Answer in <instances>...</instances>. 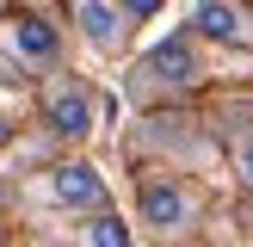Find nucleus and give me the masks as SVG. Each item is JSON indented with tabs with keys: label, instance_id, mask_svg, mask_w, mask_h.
<instances>
[{
	"label": "nucleus",
	"instance_id": "6e6552de",
	"mask_svg": "<svg viewBox=\"0 0 253 247\" xmlns=\"http://www.w3.org/2000/svg\"><path fill=\"white\" fill-rule=\"evenodd\" d=\"M86 247H130V222L111 216V210H93V222H86Z\"/></svg>",
	"mask_w": 253,
	"mask_h": 247
},
{
	"label": "nucleus",
	"instance_id": "20e7f679",
	"mask_svg": "<svg viewBox=\"0 0 253 247\" xmlns=\"http://www.w3.org/2000/svg\"><path fill=\"white\" fill-rule=\"evenodd\" d=\"M49 198H56L62 210H105V179H99V167H86V161H68V167L49 173Z\"/></svg>",
	"mask_w": 253,
	"mask_h": 247
},
{
	"label": "nucleus",
	"instance_id": "9b49d317",
	"mask_svg": "<svg viewBox=\"0 0 253 247\" xmlns=\"http://www.w3.org/2000/svg\"><path fill=\"white\" fill-rule=\"evenodd\" d=\"M0 19H6V0H0Z\"/></svg>",
	"mask_w": 253,
	"mask_h": 247
},
{
	"label": "nucleus",
	"instance_id": "7ed1b4c3",
	"mask_svg": "<svg viewBox=\"0 0 253 247\" xmlns=\"http://www.w3.org/2000/svg\"><path fill=\"white\" fill-rule=\"evenodd\" d=\"M6 43L19 62H31V68H49V62L62 56V37L49 19H37V12H19V19H6Z\"/></svg>",
	"mask_w": 253,
	"mask_h": 247
},
{
	"label": "nucleus",
	"instance_id": "39448f33",
	"mask_svg": "<svg viewBox=\"0 0 253 247\" xmlns=\"http://www.w3.org/2000/svg\"><path fill=\"white\" fill-rule=\"evenodd\" d=\"M198 31L216 37V43H247L253 49V12L241 6V0H198Z\"/></svg>",
	"mask_w": 253,
	"mask_h": 247
},
{
	"label": "nucleus",
	"instance_id": "f257e3e1",
	"mask_svg": "<svg viewBox=\"0 0 253 247\" xmlns=\"http://www.w3.org/2000/svg\"><path fill=\"white\" fill-rule=\"evenodd\" d=\"M136 210H142V222H148V229H161V235H179V229H192V216H198V198L185 192L179 179H148V185H142V198H136Z\"/></svg>",
	"mask_w": 253,
	"mask_h": 247
},
{
	"label": "nucleus",
	"instance_id": "0eeeda50",
	"mask_svg": "<svg viewBox=\"0 0 253 247\" xmlns=\"http://www.w3.org/2000/svg\"><path fill=\"white\" fill-rule=\"evenodd\" d=\"M142 74H148V81H161V86H185V81L198 74V56H192V43H185V37H167V43L148 49Z\"/></svg>",
	"mask_w": 253,
	"mask_h": 247
},
{
	"label": "nucleus",
	"instance_id": "423d86ee",
	"mask_svg": "<svg viewBox=\"0 0 253 247\" xmlns=\"http://www.w3.org/2000/svg\"><path fill=\"white\" fill-rule=\"evenodd\" d=\"M43 124H49V136H62V142H81V136L93 130V99H86V86H62V93H49Z\"/></svg>",
	"mask_w": 253,
	"mask_h": 247
},
{
	"label": "nucleus",
	"instance_id": "1a4fd4ad",
	"mask_svg": "<svg viewBox=\"0 0 253 247\" xmlns=\"http://www.w3.org/2000/svg\"><path fill=\"white\" fill-rule=\"evenodd\" d=\"M124 12L130 19H148V12H161V0H124Z\"/></svg>",
	"mask_w": 253,
	"mask_h": 247
},
{
	"label": "nucleus",
	"instance_id": "f03ea898",
	"mask_svg": "<svg viewBox=\"0 0 253 247\" xmlns=\"http://www.w3.org/2000/svg\"><path fill=\"white\" fill-rule=\"evenodd\" d=\"M74 19H81L86 43L105 49V56H118L124 37H130V12H124L118 0H74Z\"/></svg>",
	"mask_w": 253,
	"mask_h": 247
},
{
	"label": "nucleus",
	"instance_id": "9d476101",
	"mask_svg": "<svg viewBox=\"0 0 253 247\" xmlns=\"http://www.w3.org/2000/svg\"><path fill=\"white\" fill-rule=\"evenodd\" d=\"M241 179L253 185V136H247V142H241Z\"/></svg>",
	"mask_w": 253,
	"mask_h": 247
}]
</instances>
